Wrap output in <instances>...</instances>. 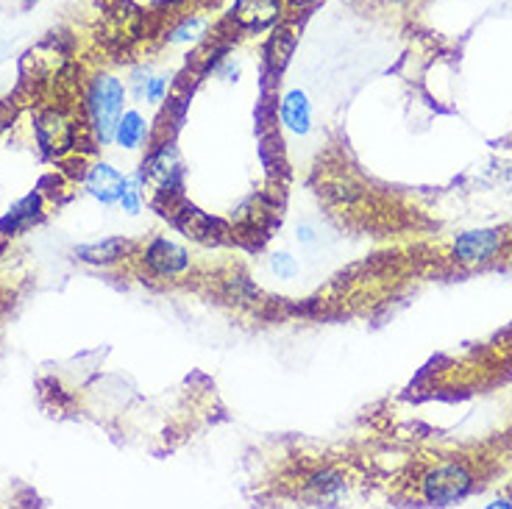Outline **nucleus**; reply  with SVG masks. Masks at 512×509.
<instances>
[{"label":"nucleus","mask_w":512,"mask_h":509,"mask_svg":"<svg viewBox=\"0 0 512 509\" xmlns=\"http://www.w3.org/2000/svg\"><path fill=\"white\" fill-rule=\"evenodd\" d=\"M293 6H309V3H318V0H290Z\"/></svg>","instance_id":"dca6fc26"},{"label":"nucleus","mask_w":512,"mask_h":509,"mask_svg":"<svg viewBox=\"0 0 512 509\" xmlns=\"http://www.w3.org/2000/svg\"><path fill=\"white\" fill-rule=\"evenodd\" d=\"M282 120L284 126L295 131V134H307L309 123H312V106H309L307 92L290 90L282 101Z\"/></svg>","instance_id":"6e6552de"},{"label":"nucleus","mask_w":512,"mask_h":509,"mask_svg":"<svg viewBox=\"0 0 512 509\" xmlns=\"http://www.w3.org/2000/svg\"><path fill=\"white\" fill-rule=\"evenodd\" d=\"M295 48V34L290 28H279V31H273V37L268 42V62L273 67H284L287 59H290V53Z\"/></svg>","instance_id":"f8f14e48"},{"label":"nucleus","mask_w":512,"mask_h":509,"mask_svg":"<svg viewBox=\"0 0 512 509\" xmlns=\"http://www.w3.org/2000/svg\"><path fill=\"white\" fill-rule=\"evenodd\" d=\"M206 23L204 17H187L184 23L170 31V42H176V45H187V42H198V39L206 34Z\"/></svg>","instance_id":"ddd939ff"},{"label":"nucleus","mask_w":512,"mask_h":509,"mask_svg":"<svg viewBox=\"0 0 512 509\" xmlns=\"http://www.w3.org/2000/svg\"><path fill=\"white\" fill-rule=\"evenodd\" d=\"M123 101H126V90L115 76H98L92 81L90 95H87V106H90L92 128L98 131L103 142L115 137L117 123L123 117Z\"/></svg>","instance_id":"f257e3e1"},{"label":"nucleus","mask_w":512,"mask_h":509,"mask_svg":"<svg viewBox=\"0 0 512 509\" xmlns=\"http://www.w3.org/2000/svg\"><path fill=\"white\" fill-rule=\"evenodd\" d=\"M128 251V242L123 240H106L101 245H87V248H78V256L84 262H92V265H106V262H115Z\"/></svg>","instance_id":"9d476101"},{"label":"nucleus","mask_w":512,"mask_h":509,"mask_svg":"<svg viewBox=\"0 0 512 509\" xmlns=\"http://www.w3.org/2000/svg\"><path fill=\"white\" fill-rule=\"evenodd\" d=\"M37 131L39 140H42V145H45L48 151L62 153L73 145V126H70V123L64 120V115H59V112H45V115H39Z\"/></svg>","instance_id":"423d86ee"},{"label":"nucleus","mask_w":512,"mask_h":509,"mask_svg":"<svg viewBox=\"0 0 512 509\" xmlns=\"http://www.w3.org/2000/svg\"><path fill=\"white\" fill-rule=\"evenodd\" d=\"M179 179V165H176V156L173 151H159L148 162V170H145V181H151L156 190L159 192H167L173 184Z\"/></svg>","instance_id":"1a4fd4ad"},{"label":"nucleus","mask_w":512,"mask_h":509,"mask_svg":"<svg viewBox=\"0 0 512 509\" xmlns=\"http://www.w3.org/2000/svg\"><path fill=\"white\" fill-rule=\"evenodd\" d=\"M123 184H126V179L117 173L115 167L103 165V162L92 167L90 176H87V190H90L98 201H103V204H115V201H120Z\"/></svg>","instance_id":"0eeeda50"},{"label":"nucleus","mask_w":512,"mask_h":509,"mask_svg":"<svg viewBox=\"0 0 512 509\" xmlns=\"http://www.w3.org/2000/svg\"><path fill=\"white\" fill-rule=\"evenodd\" d=\"M284 14V0H234L231 20L243 31H268Z\"/></svg>","instance_id":"7ed1b4c3"},{"label":"nucleus","mask_w":512,"mask_h":509,"mask_svg":"<svg viewBox=\"0 0 512 509\" xmlns=\"http://www.w3.org/2000/svg\"><path fill=\"white\" fill-rule=\"evenodd\" d=\"M270 268L273 273L279 276V279H293L295 273H298V265H295V259L290 254H276L270 259Z\"/></svg>","instance_id":"2eb2a0df"},{"label":"nucleus","mask_w":512,"mask_h":509,"mask_svg":"<svg viewBox=\"0 0 512 509\" xmlns=\"http://www.w3.org/2000/svg\"><path fill=\"white\" fill-rule=\"evenodd\" d=\"M468 490H471V473L462 465H443L429 473L423 482V493L432 504H454L468 496Z\"/></svg>","instance_id":"f03ea898"},{"label":"nucleus","mask_w":512,"mask_h":509,"mask_svg":"<svg viewBox=\"0 0 512 509\" xmlns=\"http://www.w3.org/2000/svg\"><path fill=\"white\" fill-rule=\"evenodd\" d=\"M145 137V120H142L137 112H128V115L120 117L115 131V140L123 145V148H137L140 140Z\"/></svg>","instance_id":"9b49d317"},{"label":"nucleus","mask_w":512,"mask_h":509,"mask_svg":"<svg viewBox=\"0 0 512 509\" xmlns=\"http://www.w3.org/2000/svg\"><path fill=\"white\" fill-rule=\"evenodd\" d=\"M387 3H407V0H387Z\"/></svg>","instance_id":"f3484780"},{"label":"nucleus","mask_w":512,"mask_h":509,"mask_svg":"<svg viewBox=\"0 0 512 509\" xmlns=\"http://www.w3.org/2000/svg\"><path fill=\"white\" fill-rule=\"evenodd\" d=\"M145 262H148V268L159 273V276H176V273H184L187 265H190V259H187V251L179 248L176 242H167V240H156L148 245V251H145Z\"/></svg>","instance_id":"39448f33"},{"label":"nucleus","mask_w":512,"mask_h":509,"mask_svg":"<svg viewBox=\"0 0 512 509\" xmlns=\"http://www.w3.org/2000/svg\"><path fill=\"white\" fill-rule=\"evenodd\" d=\"M501 248V234L499 231H468L462 234L460 240L454 242V254L460 259L462 265H479L490 256L496 254Z\"/></svg>","instance_id":"20e7f679"},{"label":"nucleus","mask_w":512,"mask_h":509,"mask_svg":"<svg viewBox=\"0 0 512 509\" xmlns=\"http://www.w3.org/2000/svg\"><path fill=\"white\" fill-rule=\"evenodd\" d=\"M140 176L134 181H126L123 184V192H120V204L126 212H140Z\"/></svg>","instance_id":"4468645a"},{"label":"nucleus","mask_w":512,"mask_h":509,"mask_svg":"<svg viewBox=\"0 0 512 509\" xmlns=\"http://www.w3.org/2000/svg\"><path fill=\"white\" fill-rule=\"evenodd\" d=\"M26 3H31V0H26Z\"/></svg>","instance_id":"a211bd4d"}]
</instances>
